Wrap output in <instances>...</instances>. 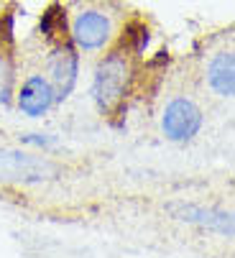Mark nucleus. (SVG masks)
I'll use <instances>...</instances> for the list:
<instances>
[{
  "instance_id": "12",
  "label": "nucleus",
  "mask_w": 235,
  "mask_h": 258,
  "mask_svg": "<svg viewBox=\"0 0 235 258\" xmlns=\"http://www.w3.org/2000/svg\"><path fill=\"white\" fill-rule=\"evenodd\" d=\"M23 143H33V146H54L56 138H49V136H38V133H31V136H21Z\"/></svg>"
},
{
  "instance_id": "2",
  "label": "nucleus",
  "mask_w": 235,
  "mask_h": 258,
  "mask_svg": "<svg viewBox=\"0 0 235 258\" xmlns=\"http://www.w3.org/2000/svg\"><path fill=\"white\" fill-rule=\"evenodd\" d=\"M161 128H164V136L169 141H177V143L189 141V138L197 136L200 128H202V113H200V107L194 105L192 100L177 97L164 110Z\"/></svg>"
},
{
  "instance_id": "3",
  "label": "nucleus",
  "mask_w": 235,
  "mask_h": 258,
  "mask_svg": "<svg viewBox=\"0 0 235 258\" xmlns=\"http://www.w3.org/2000/svg\"><path fill=\"white\" fill-rule=\"evenodd\" d=\"M72 41L82 51H97L110 41V18L100 11H82L74 18Z\"/></svg>"
},
{
  "instance_id": "5",
  "label": "nucleus",
  "mask_w": 235,
  "mask_h": 258,
  "mask_svg": "<svg viewBox=\"0 0 235 258\" xmlns=\"http://www.w3.org/2000/svg\"><path fill=\"white\" fill-rule=\"evenodd\" d=\"M177 220L182 223H194V225H202L210 230H217L227 238H232V215L230 212H215V210H205L197 205H187V202H171L166 207Z\"/></svg>"
},
{
  "instance_id": "4",
  "label": "nucleus",
  "mask_w": 235,
  "mask_h": 258,
  "mask_svg": "<svg viewBox=\"0 0 235 258\" xmlns=\"http://www.w3.org/2000/svg\"><path fill=\"white\" fill-rule=\"evenodd\" d=\"M54 171L51 164L33 159L18 151H0V179L6 181H38L44 179V174Z\"/></svg>"
},
{
  "instance_id": "8",
  "label": "nucleus",
  "mask_w": 235,
  "mask_h": 258,
  "mask_svg": "<svg viewBox=\"0 0 235 258\" xmlns=\"http://www.w3.org/2000/svg\"><path fill=\"white\" fill-rule=\"evenodd\" d=\"M210 87L220 95V97H232L235 95V54L232 51H220L207 72Z\"/></svg>"
},
{
  "instance_id": "10",
  "label": "nucleus",
  "mask_w": 235,
  "mask_h": 258,
  "mask_svg": "<svg viewBox=\"0 0 235 258\" xmlns=\"http://www.w3.org/2000/svg\"><path fill=\"white\" fill-rule=\"evenodd\" d=\"M59 23H64V13H62V6L54 3V6H49V8L44 11V16H41V33L51 39V36L56 33V26H59Z\"/></svg>"
},
{
  "instance_id": "6",
  "label": "nucleus",
  "mask_w": 235,
  "mask_h": 258,
  "mask_svg": "<svg viewBox=\"0 0 235 258\" xmlns=\"http://www.w3.org/2000/svg\"><path fill=\"white\" fill-rule=\"evenodd\" d=\"M54 87L46 77L41 75H33L23 82L21 92H18V107L21 113L28 118H41L46 110L54 105Z\"/></svg>"
},
{
  "instance_id": "7",
  "label": "nucleus",
  "mask_w": 235,
  "mask_h": 258,
  "mask_svg": "<svg viewBox=\"0 0 235 258\" xmlns=\"http://www.w3.org/2000/svg\"><path fill=\"white\" fill-rule=\"evenodd\" d=\"M51 80H54V97L64 100L77 85V75H80V56H77L74 46L64 44L56 49L51 56Z\"/></svg>"
},
{
  "instance_id": "9",
  "label": "nucleus",
  "mask_w": 235,
  "mask_h": 258,
  "mask_svg": "<svg viewBox=\"0 0 235 258\" xmlns=\"http://www.w3.org/2000/svg\"><path fill=\"white\" fill-rule=\"evenodd\" d=\"M13 97V64L6 54H0V102L8 105Z\"/></svg>"
},
{
  "instance_id": "11",
  "label": "nucleus",
  "mask_w": 235,
  "mask_h": 258,
  "mask_svg": "<svg viewBox=\"0 0 235 258\" xmlns=\"http://www.w3.org/2000/svg\"><path fill=\"white\" fill-rule=\"evenodd\" d=\"M13 23H16V16L11 11L0 16V41H3V44H13V39H16V36H13L16 33Z\"/></svg>"
},
{
  "instance_id": "1",
  "label": "nucleus",
  "mask_w": 235,
  "mask_h": 258,
  "mask_svg": "<svg viewBox=\"0 0 235 258\" xmlns=\"http://www.w3.org/2000/svg\"><path fill=\"white\" fill-rule=\"evenodd\" d=\"M128 80H131V67H128L123 54H107L100 61V67L95 72L92 95H95V102L102 113H110L121 102V97L126 95Z\"/></svg>"
}]
</instances>
